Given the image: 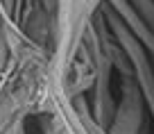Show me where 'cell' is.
<instances>
[{
  "mask_svg": "<svg viewBox=\"0 0 154 134\" xmlns=\"http://www.w3.org/2000/svg\"><path fill=\"white\" fill-rule=\"evenodd\" d=\"M45 91L29 84L14 66L0 75V134H18L29 116H36Z\"/></svg>",
  "mask_w": 154,
  "mask_h": 134,
  "instance_id": "obj_1",
  "label": "cell"
},
{
  "mask_svg": "<svg viewBox=\"0 0 154 134\" xmlns=\"http://www.w3.org/2000/svg\"><path fill=\"white\" fill-rule=\"evenodd\" d=\"M100 11L106 21V27H109L111 37L118 41L122 50H125L127 59H129V66H131V77L134 82L138 84L140 93H143V100L147 105V116H149V125H152V132H154V64L149 59L147 50L136 41V37L129 32L122 18L106 5L104 0H102L100 5Z\"/></svg>",
  "mask_w": 154,
  "mask_h": 134,
  "instance_id": "obj_2",
  "label": "cell"
},
{
  "mask_svg": "<svg viewBox=\"0 0 154 134\" xmlns=\"http://www.w3.org/2000/svg\"><path fill=\"white\" fill-rule=\"evenodd\" d=\"M118 77H120V84H118L120 98L116 102V114L106 134H147L152 125L147 127V105L143 100L138 84L131 75Z\"/></svg>",
  "mask_w": 154,
  "mask_h": 134,
  "instance_id": "obj_3",
  "label": "cell"
},
{
  "mask_svg": "<svg viewBox=\"0 0 154 134\" xmlns=\"http://www.w3.org/2000/svg\"><path fill=\"white\" fill-rule=\"evenodd\" d=\"M18 25L34 43L52 55L57 32V0H25Z\"/></svg>",
  "mask_w": 154,
  "mask_h": 134,
  "instance_id": "obj_4",
  "label": "cell"
},
{
  "mask_svg": "<svg viewBox=\"0 0 154 134\" xmlns=\"http://www.w3.org/2000/svg\"><path fill=\"white\" fill-rule=\"evenodd\" d=\"M23 2L25 0H0V11H5L7 16L18 21L20 11H23Z\"/></svg>",
  "mask_w": 154,
  "mask_h": 134,
  "instance_id": "obj_5",
  "label": "cell"
},
{
  "mask_svg": "<svg viewBox=\"0 0 154 134\" xmlns=\"http://www.w3.org/2000/svg\"><path fill=\"white\" fill-rule=\"evenodd\" d=\"M18 134H27V132H25V127H23V129H20V132H18Z\"/></svg>",
  "mask_w": 154,
  "mask_h": 134,
  "instance_id": "obj_6",
  "label": "cell"
}]
</instances>
